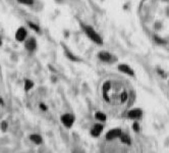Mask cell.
<instances>
[{
  "instance_id": "11",
  "label": "cell",
  "mask_w": 169,
  "mask_h": 153,
  "mask_svg": "<svg viewBox=\"0 0 169 153\" xmlns=\"http://www.w3.org/2000/svg\"><path fill=\"white\" fill-rule=\"evenodd\" d=\"M30 139L34 142V143H36V144H41V143H42V138H41L40 136H39V135H37V134L31 135V136H30Z\"/></svg>"
},
{
  "instance_id": "22",
  "label": "cell",
  "mask_w": 169,
  "mask_h": 153,
  "mask_svg": "<svg viewBox=\"0 0 169 153\" xmlns=\"http://www.w3.org/2000/svg\"><path fill=\"white\" fill-rule=\"evenodd\" d=\"M0 104H1V105H3V104H4V102H3V100H2L1 97H0Z\"/></svg>"
},
{
  "instance_id": "10",
  "label": "cell",
  "mask_w": 169,
  "mask_h": 153,
  "mask_svg": "<svg viewBox=\"0 0 169 153\" xmlns=\"http://www.w3.org/2000/svg\"><path fill=\"white\" fill-rule=\"evenodd\" d=\"M110 83L109 82H106L105 84L103 85V95H104V99L107 100V101H109V98H108V91L110 90Z\"/></svg>"
},
{
  "instance_id": "1",
  "label": "cell",
  "mask_w": 169,
  "mask_h": 153,
  "mask_svg": "<svg viewBox=\"0 0 169 153\" xmlns=\"http://www.w3.org/2000/svg\"><path fill=\"white\" fill-rule=\"evenodd\" d=\"M84 33L87 34V36L89 37L90 39L93 41V42L99 44V45H101L102 43H103V40H102V38L100 37V35L98 34L92 27L84 26Z\"/></svg>"
},
{
  "instance_id": "20",
  "label": "cell",
  "mask_w": 169,
  "mask_h": 153,
  "mask_svg": "<svg viewBox=\"0 0 169 153\" xmlns=\"http://www.w3.org/2000/svg\"><path fill=\"white\" fill-rule=\"evenodd\" d=\"M1 129H2V131H6V129H7V124H6V121H2Z\"/></svg>"
},
{
  "instance_id": "23",
  "label": "cell",
  "mask_w": 169,
  "mask_h": 153,
  "mask_svg": "<svg viewBox=\"0 0 169 153\" xmlns=\"http://www.w3.org/2000/svg\"><path fill=\"white\" fill-rule=\"evenodd\" d=\"M2 45V40H1V38H0V46Z\"/></svg>"
},
{
  "instance_id": "12",
  "label": "cell",
  "mask_w": 169,
  "mask_h": 153,
  "mask_svg": "<svg viewBox=\"0 0 169 153\" xmlns=\"http://www.w3.org/2000/svg\"><path fill=\"white\" fill-rule=\"evenodd\" d=\"M34 86V83L30 81V80H26L24 81V89H26V91H30V90L33 88Z\"/></svg>"
},
{
  "instance_id": "16",
  "label": "cell",
  "mask_w": 169,
  "mask_h": 153,
  "mask_svg": "<svg viewBox=\"0 0 169 153\" xmlns=\"http://www.w3.org/2000/svg\"><path fill=\"white\" fill-rule=\"evenodd\" d=\"M20 4H24V5H32L34 4V0H17Z\"/></svg>"
},
{
  "instance_id": "4",
  "label": "cell",
  "mask_w": 169,
  "mask_h": 153,
  "mask_svg": "<svg viewBox=\"0 0 169 153\" xmlns=\"http://www.w3.org/2000/svg\"><path fill=\"white\" fill-rule=\"evenodd\" d=\"M27 36H28L27 30L23 27H20L15 33V39L19 41V42H23V41H24V39L27 38Z\"/></svg>"
},
{
  "instance_id": "14",
  "label": "cell",
  "mask_w": 169,
  "mask_h": 153,
  "mask_svg": "<svg viewBox=\"0 0 169 153\" xmlns=\"http://www.w3.org/2000/svg\"><path fill=\"white\" fill-rule=\"evenodd\" d=\"M28 25H29V27L31 28V29H33L35 32H37V33H40V28H39V26H37V25H35V24H33V23H31V22H29L28 23Z\"/></svg>"
},
{
  "instance_id": "3",
  "label": "cell",
  "mask_w": 169,
  "mask_h": 153,
  "mask_svg": "<svg viewBox=\"0 0 169 153\" xmlns=\"http://www.w3.org/2000/svg\"><path fill=\"white\" fill-rule=\"evenodd\" d=\"M122 135V132L120 129H113V130L109 131L107 135H106V139L107 140H113L115 138H120Z\"/></svg>"
},
{
  "instance_id": "9",
  "label": "cell",
  "mask_w": 169,
  "mask_h": 153,
  "mask_svg": "<svg viewBox=\"0 0 169 153\" xmlns=\"http://www.w3.org/2000/svg\"><path fill=\"white\" fill-rule=\"evenodd\" d=\"M118 69L121 72H124V74L128 75V76H133V75H135V72H133L132 69L129 68L128 65H126V64H120L118 67Z\"/></svg>"
},
{
  "instance_id": "15",
  "label": "cell",
  "mask_w": 169,
  "mask_h": 153,
  "mask_svg": "<svg viewBox=\"0 0 169 153\" xmlns=\"http://www.w3.org/2000/svg\"><path fill=\"white\" fill-rule=\"evenodd\" d=\"M120 139L122 141V143H125V144H131V139H129L128 136H126V135H121L120 136Z\"/></svg>"
},
{
  "instance_id": "18",
  "label": "cell",
  "mask_w": 169,
  "mask_h": 153,
  "mask_svg": "<svg viewBox=\"0 0 169 153\" xmlns=\"http://www.w3.org/2000/svg\"><path fill=\"white\" fill-rule=\"evenodd\" d=\"M120 98H121V101H122V102H125V101H126V99H128V93H126V92H123V93L121 94V97H120Z\"/></svg>"
},
{
  "instance_id": "13",
  "label": "cell",
  "mask_w": 169,
  "mask_h": 153,
  "mask_svg": "<svg viewBox=\"0 0 169 153\" xmlns=\"http://www.w3.org/2000/svg\"><path fill=\"white\" fill-rule=\"evenodd\" d=\"M95 117H96L98 120H101V121H105L107 119V116L102 112H96V114H95Z\"/></svg>"
},
{
  "instance_id": "6",
  "label": "cell",
  "mask_w": 169,
  "mask_h": 153,
  "mask_svg": "<svg viewBox=\"0 0 169 153\" xmlns=\"http://www.w3.org/2000/svg\"><path fill=\"white\" fill-rule=\"evenodd\" d=\"M142 116H143V111L141 109H139V108L132 109L128 113V119H132V120H139V119L142 117Z\"/></svg>"
},
{
  "instance_id": "19",
  "label": "cell",
  "mask_w": 169,
  "mask_h": 153,
  "mask_svg": "<svg viewBox=\"0 0 169 153\" xmlns=\"http://www.w3.org/2000/svg\"><path fill=\"white\" fill-rule=\"evenodd\" d=\"M132 128H133V131H135V132H139V130H140V126H139V124H138V123H135V124H133Z\"/></svg>"
},
{
  "instance_id": "8",
  "label": "cell",
  "mask_w": 169,
  "mask_h": 153,
  "mask_svg": "<svg viewBox=\"0 0 169 153\" xmlns=\"http://www.w3.org/2000/svg\"><path fill=\"white\" fill-rule=\"evenodd\" d=\"M99 58L104 62H110L113 59V56L109 53V52H106V51H102L99 53Z\"/></svg>"
},
{
  "instance_id": "17",
  "label": "cell",
  "mask_w": 169,
  "mask_h": 153,
  "mask_svg": "<svg viewBox=\"0 0 169 153\" xmlns=\"http://www.w3.org/2000/svg\"><path fill=\"white\" fill-rule=\"evenodd\" d=\"M66 55H67V57L69 58V59H72V60H77V58L75 56V55H72V53H70L69 51H66Z\"/></svg>"
},
{
  "instance_id": "7",
  "label": "cell",
  "mask_w": 169,
  "mask_h": 153,
  "mask_svg": "<svg viewBox=\"0 0 169 153\" xmlns=\"http://www.w3.org/2000/svg\"><path fill=\"white\" fill-rule=\"evenodd\" d=\"M102 131H103V126L100 124H96L92 128V130H91V135H92L93 137H98L101 135Z\"/></svg>"
},
{
  "instance_id": "5",
  "label": "cell",
  "mask_w": 169,
  "mask_h": 153,
  "mask_svg": "<svg viewBox=\"0 0 169 153\" xmlns=\"http://www.w3.org/2000/svg\"><path fill=\"white\" fill-rule=\"evenodd\" d=\"M24 46H26L27 50H29L30 52H33L36 50L37 48V41L35 38H30L29 40L26 41V43H24Z\"/></svg>"
},
{
  "instance_id": "2",
  "label": "cell",
  "mask_w": 169,
  "mask_h": 153,
  "mask_svg": "<svg viewBox=\"0 0 169 153\" xmlns=\"http://www.w3.org/2000/svg\"><path fill=\"white\" fill-rule=\"evenodd\" d=\"M61 123L64 125L66 128H70L75 123V116L72 114L65 113L61 116Z\"/></svg>"
},
{
  "instance_id": "21",
  "label": "cell",
  "mask_w": 169,
  "mask_h": 153,
  "mask_svg": "<svg viewBox=\"0 0 169 153\" xmlns=\"http://www.w3.org/2000/svg\"><path fill=\"white\" fill-rule=\"evenodd\" d=\"M40 108H41L42 110H43V111H46V110H47V106L45 105L44 103H41V104H40Z\"/></svg>"
}]
</instances>
